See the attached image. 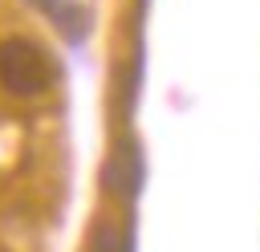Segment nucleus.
Returning <instances> with one entry per match:
<instances>
[{"label":"nucleus","instance_id":"obj_1","mask_svg":"<svg viewBox=\"0 0 260 252\" xmlns=\"http://www.w3.org/2000/svg\"><path fill=\"white\" fill-rule=\"evenodd\" d=\"M53 69H49V57L41 53V45L24 41V37H12L0 45V85L16 98H32L49 85Z\"/></svg>","mask_w":260,"mask_h":252},{"label":"nucleus","instance_id":"obj_2","mask_svg":"<svg viewBox=\"0 0 260 252\" xmlns=\"http://www.w3.org/2000/svg\"><path fill=\"white\" fill-rule=\"evenodd\" d=\"M142 183H146L142 146H138L134 138H126V142L114 146V154H110V163H106V191H110L114 199L134 203V199L142 195Z\"/></svg>","mask_w":260,"mask_h":252},{"label":"nucleus","instance_id":"obj_3","mask_svg":"<svg viewBox=\"0 0 260 252\" xmlns=\"http://www.w3.org/2000/svg\"><path fill=\"white\" fill-rule=\"evenodd\" d=\"M69 41H81L85 33H89V8L85 4H77V0H32Z\"/></svg>","mask_w":260,"mask_h":252}]
</instances>
